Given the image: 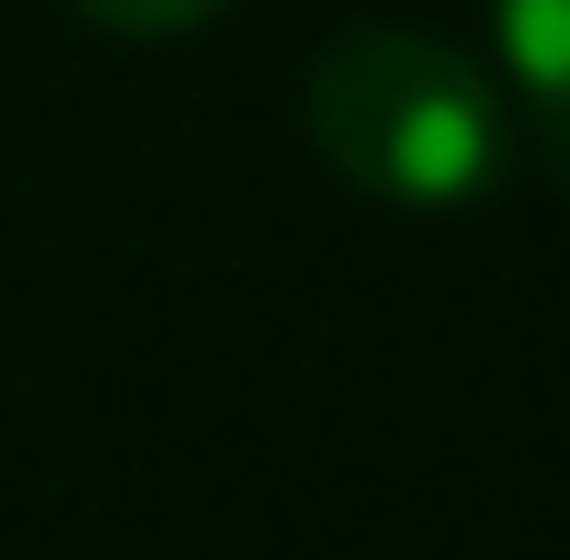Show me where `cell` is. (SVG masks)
<instances>
[{
    "label": "cell",
    "mask_w": 570,
    "mask_h": 560,
    "mask_svg": "<svg viewBox=\"0 0 570 560\" xmlns=\"http://www.w3.org/2000/svg\"><path fill=\"white\" fill-rule=\"evenodd\" d=\"M301 120H311V150L391 210H461L501 180V150H511L491 70L431 30L331 40L301 80Z\"/></svg>",
    "instance_id": "1"
},
{
    "label": "cell",
    "mask_w": 570,
    "mask_h": 560,
    "mask_svg": "<svg viewBox=\"0 0 570 560\" xmlns=\"http://www.w3.org/2000/svg\"><path fill=\"white\" fill-rule=\"evenodd\" d=\"M491 40H501V80L570 160V0H491Z\"/></svg>",
    "instance_id": "2"
},
{
    "label": "cell",
    "mask_w": 570,
    "mask_h": 560,
    "mask_svg": "<svg viewBox=\"0 0 570 560\" xmlns=\"http://www.w3.org/2000/svg\"><path fill=\"white\" fill-rule=\"evenodd\" d=\"M70 10H90V20L120 30V40H180V30L220 20L230 0H70Z\"/></svg>",
    "instance_id": "3"
}]
</instances>
